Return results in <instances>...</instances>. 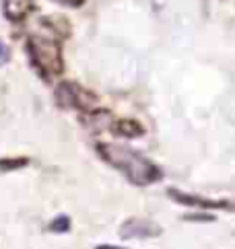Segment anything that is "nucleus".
<instances>
[{
    "label": "nucleus",
    "instance_id": "obj_1",
    "mask_svg": "<svg viewBox=\"0 0 235 249\" xmlns=\"http://www.w3.org/2000/svg\"><path fill=\"white\" fill-rule=\"evenodd\" d=\"M97 153L103 157L105 163H110L118 171H122L137 185H149V183H155L161 179V171L149 159H144L142 155L134 153V150L126 148V146L103 142V144L97 146Z\"/></svg>",
    "mask_w": 235,
    "mask_h": 249
},
{
    "label": "nucleus",
    "instance_id": "obj_2",
    "mask_svg": "<svg viewBox=\"0 0 235 249\" xmlns=\"http://www.w3.org/2000/svg\"><path fill=\"white\" fill-rule=\"evenodd\" d=\"M29 52L33 58V64L43 76H56L64 70V62H62V50L56 41L33 37L29 39Z\"/></svg>",
    "mask_w": 235,
    "mask_h": 249
},
{
    "label": "nucleus",
    "instance_id": "obj_3",
    "mask_svg": "<svg viewBox=\"0 0 235 249\" xmlns=\"http://www.w3.org/2000/svg\"><path fill=\"white\" fill-rule=\"evenodd\" d=\"M161 235V227L147 218H130L120 227V237L124 241L130 239H153Z\"/></svg>",
    "mask_w": 235,
    "mask_h": 249
},
{
    "label": "nucleus",
    "instance_id": "obj_4",
    "mask_svg": "<svg viewBox=\"0 0 235 249\" xmlns=\"http://www.w3.org/2000/svg\"><path fill=\"white\" fill-rule=\"evenodd\" d=\"M169 196L179 204L186 206H200V208H235L229 202H215V200H206V198H198V196H188L177 190H169Z\"/></svg>",
    "mask_w": 235,
    "mask_h": 249
},
{
    "label": "nucleus",
    "instance_id": "obj_5",
    "mask_svg": "<svg viewBox=\"0 0 235 249\" xmlns=\"http://www.w3.org/2000/svg\"><path fill=\"white\" fill-rule=\"evenodd\" d=\"M80 91L75 85H68V83H62L56 89V101L60 107H80Z\"/></svg>",
    "mask_w": 235,
    "mask_h": 249
},
{
    "label": "nucleus",
    "instance_id": "obj_6",
    "mask_svg": "<svg viewBox=\"0 0 235 249\" xmlns=\"http://www.w3.org/2000/svg\"><path fill=\"white\" fill-rule=\"evenodd\" d=\"M31 11V0H4V15L11 21H21Z\"/></svg>",
    "mask_w": 235,
    "mask_h": 249
},
{
    "label": "nucleus",
    "instance_id": "obj_7",
    "mask_svg": "<svg viewBox=\"0 0 235 249\" xmlns=\"http://www.w3.org/2000/svg\"><path fill=\"white\" fill-rule=\"evenodd\" d=\"M116 132H118V134H122V136L134 138V136H140L144 130H142L140 124H137V122H132V120H122V122L116 124Z\"/></svg>",
    "mask_w": 235,
    "mask_h": 249
},
{
    "label": "nucleus",
    "instance_id": "obj_8",
    "mask_svg": "<svg viewBox=\"0 0 235 249\" xmlns=\"http://www.w3.org/2000/svg\"><path fill=\"white\" fill-rule=\"evenodd\" d=\"M50 229L54 231V233H66V231L70 229V220H68L66 216H58V218L50 225Z\"/></svg>",
    "mask_w": 235,
    "mask_h": 249
},
{
    "label": "nucleus",
    "instance_id": "obj_9",
    "mask_svg": "<svg viewBox=\"0 0 235 249\" xmlns=\"http://www.w3.org/2000/svg\"><path fill=\"white\" fill-rule=\"evenodd\" d=\"M25 165H27V159H6V161H0V169H15Z\"/></svg>",
    "mask_w": 235,
    "mask_h": 249
},
{
    "label": "nucleus",
    "instance_id": "obj_10",
    "mask_svg": "<svg viewBox=\"0 0 235 249\" xmlns=\"http://www.w3.org/2000/svg\"><path fill=\"white\" fill-rule=\"evenodd\" d=\"M8 60H11V50H8V46L4 41H0V66L6 64Z\"/></svg>",
    "mask_w": 235,
    "mask_h": 249
}]
</instances>
